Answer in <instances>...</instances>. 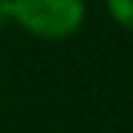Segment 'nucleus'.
I'll use <instances>...</instances> for the list:
<instances>
[{
    "label": "nucleus",
    "instance_id": "obj_1",
    "mask_svg": "<svg viewBox=\"0 0 133 133\" xmlns=\"http://www.w3.org/2000/svg\"><path fill=\"white\" fill-rule=\"evenodd\" d=\"M6 12L39 39H66L85 21V0H6Z\"/></svg>",
    "mask_w": 133,
    "mask_h": 133
},
{
    "label": "nucleus",
    "instance_id": "obj_2",
    "mask_svg": "<svg viewBox=\"0 0 133 133\" xmlns=\"http://www.w3.org/2000/svg\"><path fill=\"white\" fill-rule=\"evenodd\" d=\"M106 9L115 18V24L133 30V0H106Z\"/></svg>",
    "mask_w": 133,
    "mask_h": 133
},
{
    "label": "nucleus",
    "instance_id": "obj_3",
    "mask_svg": "<svg viewBox=\"0 0 133 133\" xmlns=\"http://www.w3.org/2000/svg\"><path fill=\"white\" fill-rule=\"evenodd\" d=\"M6 18H9V12H6V0H0V27L6 24Z\"/></svg>",
    "mask_w": 133,
    "mask_h": 133
}]
</instances>
